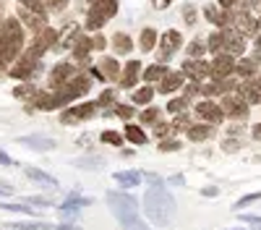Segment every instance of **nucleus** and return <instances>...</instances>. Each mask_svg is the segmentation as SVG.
<instances>
[{"label": "nucleus", "instance_id": "nucleus-1", "mask_svg": "<svg viewBox=\"0 0 261 230\" xmlns=\"http://www.w3.org/2000/svg\"><path fill=\"white\" fill-rule=\"evenodd\" d=\"M146 181H149V188L144 194V212L146 217L154 222L157 227H167L172 225V220H175V199H172V194L165 188L162 178L154 175V173H146Z\"/></svg>", "mask_w": 261, "mask_h": 230}, {"label": "nucleus", "instance_id": "nucleus-2", "mask_svg": "<svg viewBox=\"0 0 261 230\" xmlns=\"http://www.w3.org/2000/svg\"><path fill=\"white\" fill-rule=\"evenodd\" d=\"M24 50V29L18 18H6L0 24V71H8Z\"/></svg>", "mask_w": 261, "mask_h": 230}, {"label": "nucleus", "instance_id": "nucleus-3", "mask_svg": "<svg viewBox=\"0 0 261 230\" xmlns=\"http://www.w3.org/2000/svg\"><path fill=\"white\" fill-rule=\"evenodd\" d=\"M89 79L86 76H76L71 79L68 84H63V87L53 89L50 94H37V108L39 110H58V108H65V105H71L76 97L86 94L89 92Z\"/></svg>", "mask_w": 261, "mask_h": 230}, {"label": "nucleus", "instance_id": "nucleus-4", "mask_svg": "<svg viewBox=\"0 0 261 230\" xmlns=\"http://www.w3.org/2000/svg\"><path fill=\"white\" fill-rule=\"evenodd\" d=\"M107 207L115 215V220L123 225V230H149V225L141 220L139 215V204L134 196L120 194V191H110L107 194Z\"/></svg>", "mask_w": 261, "mask_h": 230}, {"label": "nucleus", "instance_id": "nucleus-5", "mask_svg": "<svg viewBox=\"0 0 261 230\" xmlns=\"http://www.w3.org/2000/svg\"><path fill=\"white\" fill-rule=\"evenodd\" d=\"M118 13V0H94L86 16V29H99Z\"/></svg>", "mask_w": 261, "mask_h": 230}, {"label": "nucleus", "instance_id": "nucleus-6", "mask_svg": "<svg viewBox=\"0 0 261 230\" xmlns=\"http://www.w3.org/2000/svg\"><path fill=\"white\" fill-rule=\"evenodd\" d=\"M37 71H39V55H34L32 50H27L24 55L16 60V66L8 68V73L13 79H32Z\"/></svg>", "mask_w": 261, "mask_h": 230}, {"label": "nucleus", "instance_id": "nucleus-7", "mask_svg": "<svg viewBox=\"0 0 261 230\" xmlns=\"http://www.w3.org/2000/svg\"><path fill=\"white\" fill-rule=\"evenodd\" d=\"M97 115V102H84V105H71L68 110H63L60 120L65 125H71V123H81V120H89Z\"/></svg>", "mask_w": 261, "mask_h": 230}, {"label": "nucleus", "instance_id": "nucleus-8", "mask_svg": "<svg viewBox=\"0 0 261 230\" xmlns=\"http://www.w3.org/2000/svg\"><path fill=\"white\" fill-rule=\"evenodd\" d=\"M230 73H235V58L227 55V53L214 55V60L209 63V76H212L214 81H225Z\"/></svg>", "mask_w": 261, "mask_h": 230}, {"label": "nucleus", "instance_id": "nucleus-9", "mask_svg": "<svg viewBox=\"0 0 261 230\" xmlns=\"http://www.w3.org/2000/svg\"><path fill=\"white\" fill-rule=\"evenodd\" d=\"M196 118H201L206 123H220L225 118V110L220 102H212V99H201L196 105Z\"/></svg>", "mask_w": 261, "mask_h": 230}, {"label": "nucleus", "instance_id": "nucleus-10", "mask_svg": "<svg viewBox=\"0 0 261 230\" xmlns=\"http://www.w3.org/2000/svg\"><path fill=\"white\" fill-rule=\"evenodd\" d=\"M71 79H76V63H73V60L58 63V66L50 71V84H53V89L63 87V84H68Z\"/></svg>", "mask_w": 261, "mask_h": 230}, {"label": "nucleus", "instance_id": "nucleus-11", "mask_svg": "<svg viewBox=\"0 0 261 230\" xmlns=\"http://www.w3.org/2000/svg\"><path fill=\"white\" fill-rule=\"evenodd\" d=\"M220 105H222V110H225V115H230V118H235V120H243L246 115H248V102L243 99V97H222L220 99Z\"/></svg>", "mask_w": 261, "mask_h": 230}, {"label": "nucleus", "instance_id": "nucleus-12", "mask_svg": "<svg viewBox=\"0 0 261 230\" xmlns=\"http://www.w3.org/2000/svg\"><path fill=\"white\" fill-rule=\"evenodd\" d=\"M53 42H58V32H55L53 27H45L42 32H37V39L32 42V47H29V50H32L34 55L42 58V55H45V53L53 47Z\"/></svg>", "mask_w": 261, "mask_h": 230}, {"label": "nucleus", "instance_id": "nucleus-13", "mask_svg": "<svg viewBox=\"0 0 261 230\" xmlns=\"http://www.w3.org/2000/svg\"><path fill=\"white\" fill-rule=\"evenodd\" d=\"M180 42H183V37H180L178 29H167V32L160 37V53H162V58H170L172 53L180 47Z\"/></svg>", "mask_w": 261, "mask_h": 230}, {"label": "nucleus", "instance_id": "nucleus-14", "mask_svg": "<svg viewBox=\"0 0 261 230\" xmlns=\"http://www.w3.org/2000/svg\"><path fill=\"white\" fill-rule=\"evenodd\" d=\"M183 84H186V73H183V71H167V76L160 81L157 92H162V94H172V92L183 89Z\"/></svg>", "mask_w": 261, "mask_h": 230}, {"label": "nucleus", "instance_id": "nucleus-15", "mask_svg": "<svg viewBox=\"0 0 261 230\" xmlns=\"http://www.w3.org/2000/svg\"><path fill=\"white\" fill-rule=\"evenodd\" d=\"M139 79H141V60H128L125 68H123V76H120V87L134 89Z\"/></svg>", "mask_w": 261, "mask_h": 230}, {"label": "nucleus", "instance_id": "nucleus-16", "mask_svg": "<svg viewBox=\"0 0 261 230\" xmlns=\"http://www.w3.org/2000/svg\"><path fill=\"white\" fill-rule=\"evenodd\" d=\"M235 94L243 97L248 105H261V87H258V81H243V84H238Z\"/></svg>", "mask_w": 261, "mask_h": 230}, {"label": "nucleus", "instance_id": "nucleus-17", "mask_svg": "<svg viewBox=\"0 0 261 230\" xmlns=\"http://www.w3.org/2000/svg\"><path fill=\"white\" fill-rule=\"evenodd\" d=\"M18 144L29 146V149H34V152H50V149H55V141H53V139H47V136H39V134H32V136H18Z\"/></svg>", "mask_w": 261, "mask_h": 230}, {"label": "nucleus", "instance_id": "nucleus-18", "mask_svg": "<svg viewBox=\"0 0 261 230\" xmlns=\"http://www.w3.org/2000/svg\"><path fill=\"white\" fill-rule=\"evenodd\" d=\"M227 32V42H225V53L238 58V55H243L246 53V42H243V34L238 32V29H225Z\"/></svg>", "mask_w": 261, "mask_h": 230}, {"label": "nucleus", "instance_id": "nucleus-19", "mask_svg": "<svg viewBox=\"0 0 261 230\" xmlns=\"http://www.w3.org/2000/svg\"><path fill=\"white\" fill-rule=\"evenodd\" d=\"M183 73L191 76L193 81H201L204 76H209V63H201V60H196V58H188L183 63Z\"/></svg>", "mask_w": 261, "mask_h": 230}, {"label": "nucleus", "instance_id": "nucleus-20", "mask_svg": "<svg viewBox=\"0 0 261 230\" xmlns=\"http://www.w3.org/2000/svg\"><path fill=\"white\" fill-rule=\"evenodd\" d=\"M89 204H92V199H84V196H79V194H71L68 199H65V204L60 207V215H63V217H76L79 209H81V207H89Z\"/></svg>", "mask_w": 261, "mask_h": 230}, {"label": "nucleus", "instance_id": "nucleus-21", "mask_svg": "<svg viewBox=\"0 0 261 230\" xmlns=\"http://www.w3.org/2000/svg\"><path fill=\"white\" fill-rule=\"evenodd\" d=\"M18 18L24 21L32 32H42V29L47 27V24H45L47 18H42L39 13H34V11H29V8H24V6H18Z\"/></svg>", "mask_w": 261, "mask_h": 230}, {"label": "nucleus", "instance_id": "nucleus-22", "mask_svg": "<svg viewBox=\"0 0 261 230\" xmlns=\"http://www.w3.org/2000/svg\"><path fill=\"white\" fill-rule=\"evenodd\" d=\"M89 50H94L92 47V39H79V45L73 47V63L86 66V63H89Z\"/></svg>", "mask_w": 261, "mask_h": 230}, {"label": "nucleus", "instance_id": "nucleus-23", "mask_svg": "<svg viewBox=\"0 0 261 230\" xmlns=\"http://www.w3.org/2000/svg\"><path fill=\"white\" fill-rule=\"evenodd\" d=\"M225 42H227V32H225V29H220V32L209 34V39H206V47H209L214 55H220V53H225Z\"/></svg>", "mask_w": 261, "mask_h": 230}, {"label": "nucleus", "instance_id": "nucleus-24", "mask_svg": "<svg viewBox=\"0 0 261 230\" xmlns=\"http://www.w3.org/2000/svg\"><path fill=\"white\" fill-rule=\"evenodd\" d=\"M24 175L29 178V181H37V183H42V186H58V181L53 178V175H47V173H42L39 167H24Z\"/></svg>", "mask_w": 261, "mask_h": 230}, {"label": "nucleus", "instance_id": "nucleus-25", "mask_svg": "<svg viewBox=\"0 0 261 230\" xmlns=\"http://www.w3.org/2000/svg\"><path fill=\"white\" fill-rule=\"evenodd\" d=\"M165 76H167V66H162V63H154V66H149V68L144 71V81H146V84H154V81L160 84Z\"/></svg>", "mask_w": 261, "mask_h": 230}, {"label": "nucleus", "instance_id": "nucleus-26", "mask_svg": "<svg viewBox=\"0 0 261 230\" xmlns=\"http://www.w3.org/2000/svg\"><path fill=\"white\" fill-rule=\"evenodd\" d=\"M141 173L139 170H120V173H115V181L120 183V186H139L141 183Z\"/></svg>", "mask_w": 261, "mask_h": 230}, {"label": "nucleus", "instance_id": "nucleus-27", "mask_svg": "<svg viewBox=\"0 0 261 230\" xmlns=\"http://www.w3.org/2000/svg\"><path fill=\"white\" fill-rule=\"evenodd\" d=\"M113 45H115V53H120V55H128L130 50H134V42H130V37L123 34V32H118L113 37Z\"/></svg>", "mask_w": 261, "mask_h": 230}, {"label": "nucleus", "instance_id": "nucleus-28", "mask_svg": "<svg viewBox=\"0 0 261 230\" xmlns=\"http://www.w3.org/2000/svg\"><path fill=\"white\" fill-rule=\"evenodd\" d=\"M139 45H141L144 53H151V50H154V45H157V32L154 29H144L141 37H139Z\"/></svg>", "mask_w": 261, "mask_h": 230}, {"label": "nucleus", "instance_id": "nucleus-29", "mask_svg": "<svg viewBox=\"0 0 261 230\" xmlns=\"http://www.w3.org/2000/svg\"><path fill=\"white\" fill-rule=\"evenodd\" d=\"M125 136H128V141H134V144H139V146H144L149 139H146V134L139 129V125H125Z\"/></svg>", "mask_w": 261, "mask_h": 230}, {"label": "nucleus", "instance_id": "nucleus-30", "mask_svg": "<svg viewBox=\"0 0 261 230\" xmlns=\"http://www.w3.org/2000/svg\"><path fill=\"white\" fill-rule=\"evenodd\" d=\"M102 68H105V79H115L120 73V66H118V60L115 58H102Z\"/></svg>", "mask_w": 261, "mask_h": 230}, {"label": "nucleus", "instance_id": "nucleus-31", "mask_svg": "<svg viewBox=\"0 0 261 230\" xmlns=\"http://www.w3.org/2000/svg\"><path fill=\"white\" fill-rule=\"evenodd\" d=\"M154 97V87H141L134 92V105H149Z\"/></svg>", "mask_w": 261, "mask_h": 230}, {"label": "nucleus", "instance_id": "nucleus-32", "mask_svg": "<svg viewBox=\"0 0 261 230\" xmlns=\"http://www.w3.org/2000/svg\"><path fill=\"white\" fill-rule=\"evenodd\" d=\"M18 6H24V8H29V11L39 13L42 18H47V6L42 3V0H18Z\"/></svg>", "mask_w": 261, "mask_h": 230}, {"label": "nucleus", "instance_id": "nucleus-33", "mask_svg": "<svg viewBox=\"0 0 261 230\" xmlns=\"http://www.w3.org/2000/svg\"><path fill=\"white\" fill-rule=\"evenodd\" d=\"M209 134H212L209 125H191V129H188V139L191 141H204Z\"/></svg>", "mask_w": 261, "mask_h": 230}, {"label": "nucleus", "instance_id": "nucleus-34", "mask_svg": "<svg viewBox=\"0 0 261 230\" xmlns=\"http://www.w3.org/2000/svg\"><path fill=\"white\" fill-rule=\"evenodd\" d=\"M204 16H206V21H212L214 27L222 29V11L217 8V6H206V8H204Z\"/></svg>", "mask_w": 261, "mask_h": 230}, {"label": "nucleus", "instance_id": "nucleus-35", "mask_svg": "<svg viewBox=\"0 0 261 230\" xmlns=\"http://www.w3.org/2000/svg\"><path fill=\"white\" fill-rule=\"evenodd\" d=\"M0 209H6V212H21V215H37V209H32V207H27V204H0Z\"/></svg>", "mask_w": 261, "mask_h": 230}, {"label": "nucleus", "instance_id": "nucleus-36", "mask_svg": "<svg viewBox=\"0 0 261 230\" xmlns=\"http://www.w3.org/2000/svg\"><path fill=\"white\" fill-rule=\"evenodd\" d=\"M253 71H256V60L243 58L241 63H235V73H241V76H251Z\"/></svg>", "mask_w": 261, "mask_h": 230}, {"label": "nucleus", "instance_id": "nucleus-37", "mask_svg": "<svg viewBox=\"0 0 261 230\" xmlns=\"http://www.w3.org/2000/svg\"><path fill=\"white\" fill-rule=\"evenodd\" d=\"M186 105H188V99H186V97H175V99H170V102H167V110H170L172 115H178V113H183V110H186Z\"/></svg>", "mask_w": 261, "mask_h": 230}, {"label": "nucleus", "instance_id": "nucleus-38", "mask_svg": "<svg viewBox=\"0 0 261 230\" xmlns=\"http://www.w3.org/2000/svg\"><path fill=\"white\" fill-rule=\"evenodd\" d=\"M139 120H141L144 125H149V123H160V110H157V108H149V110H144V113L139 115Z\"/></svg>", "mask_w": 261, "mask_h": 230}, {"label": "nucleus", "instance_id": "nucleus-39", "mask_svg": "<svg viewBox=\"0 0 261 230\" xmlns=\"http://www.w3.org/2000/svg\"><path fill=\"white\" fill-rule=\"evenodd\" d=\"M206 50H209V47L204 45V42H199V39H193V42H191V45H188V58H196V55H199V58H201V55H204Z\"/></svg>", "mask_w": 261, "mask_h": 230}, {"label": "nucleus", "instance_id": "nucleus-40", "mask_svg": "<svg viewBox=\"0 0 261 230\" xmlns=\"http://www.w3.org/2000/svg\"><path fill=\"white\" fill-rule=\"evenodd\" d=\"M42 3H45L47 11H53V13H60V11L68 8V0H42Z\"/></svg>", "mask_w": 261, "mask_h": 230}, {"label": "nucleus", "instance_id": "nucleus-41", "mask_svg": "<svg viewBox=\"0 0 261 230\" xmlns=\"http://www.w3.org/2000/svg\"><path fill=\"white\" fill-rule=\"evenodd\" d=\"M170 125H172V131H188V129H191V125H188V118H186L183 113H178L175 120H172Z\"/></svg>", "mask_w": 261, "mask_h": 230}, {"label": "nucleus", "instance_id": "nucleus-42", "mask_svg": "<svg viewBox=\"0 0 261 230\" xmlns=\"http://www.w3.org/2000/svg\"><path fill=\"white\" fill-rule=\"evenodd\" d=\"M13 230H50V225H45V222H18V225H13Z\"/></svg>", "mask_w": 261, "mask_h": 230}, {"label": "nucleus", "instance_id": "nucleus-43", "mask_svg": "<svg viewBox=\"0 0 261 230\" xmlns=\"http://www.w3.org/2000/svg\"><path fill=\"white\" fill-rule=\"evenodd\" d=\"M99 139H102L105 144H115V146H120V144H123V136H120V134H115V131H105Z\"/></svg>", "mask_w": 261, "mask_h": 230}, {"label": "nucleus", "instance_id": "nucleus-44", "mask_svg": "<svg viewBox=\"0 0 261 230\" xmlns=\"http://www.w3.org/2000/svg\"><path fill=\"white\" fill-rule=\"evenodd\" d=\"M170 131H172L170 123H154V136H157V139H165Z\"/></svg>", "mask_w": 261, "mask_h": 230}, {"label": "nucleus", "instance_id": "nucleus-45", "mask_svg": "<svg viewBox=\"0 0 261 230\" xmlns=\"http://www.w3.org/2000/svg\"><path fill=\"white\" fill-rule=\"evenodd\" d=\"M258 199H261V191H258V194H248V196H243L241 201L235 204V209H243V207H248V204H253V201H258Z\"/></svg>", "mask_w": 261, "mask_h": 230}, {"label": "nucleus", "instance_id": "nucleus-46", "mask_svg": "<svg viewBox=\"0 0 261 230\" xmlns=\"http://www.w3.org/2000/svg\"><path fill=\"white\" fill-rule=\"evenodd\" d=\"M27 204H37V207H50V199H45V196H27Z\"/></svg>", "mask_w": 261, "mask_h": 230}, {"label": "nucleus", "instance_id": "nucleus-47", "mask_svg": "<svg viewBox=\"0 0 261 230\" xmlns=\"http://www.w3.org/2000/svg\"><path fill=\"white\" fill-rule=\"evenodd\" d=\"M160 149H162V152H178V149H180V141H162Z\"/></svg>", "mask_w": 261, "mask_h": 230}, {"label": "nucleus", "instance_id": "nucleus-48", "mask_svg": "<svg viewBox=\"0 0 261 230\" xmlns=\"http://www.w3.org/2000/svg\"><path fill=\"white\" fill-rule=\"evenodd\" d=\"M241 220H243V222H248V225H253V227H258V230H261V217H256V215H241Z\"/></svg>", "mask_w": 261, "mask_h": 230}, {"label": "nucleus", "instance_id": "nucleus-49", "mask_svg": "<svg viewBox=\"0 0 261 230\" xmlns=\"http://www.w3.org/2000/svg\"><path fill=\"white\" fill-rule=\"evenodd\" d=\"M92 47H94V50H105V47H107V39H105V37H99V34H97V37H92Z\"/></svg>", "mask_w": 261, "mask_h": 230}, {"label": "nucleus", "instance_id": "nucleus-50", "mask_svg": "<svg viewBox=\"0 0 261 230\" xmlns=\"http://www.w3.org/2000/svg\"><path fill=\"white\" fill-rule=\"evenodd\" d=\"M113 97H115V94H113V89H105V92L99 94L97 105H107V102H113Z\"/></svg>", "mask_w": 261, "mask_h": 230}, {"label": "nucleus", "instance_id": "nucleus-51", "mask_svg": "<svg viewBox=\"0 0 261 230\" xmlns=\"http://www.w3.org/2000/svg\"><path fill=\"white\" fill-rule=\"evenodd\" d=\"M115 113H118L120 118H130V113H134V110H130V108H123V105L115 102Z\"/></svg>", "mask_w": 261, "mask_h": 230}, {"label": "nucleus", "instance_id": "nucleus-52", "mask_svg": "<svg viewBox=\"0 0 261 230\" xmlns=\"http://www.w3.org/2000/svg\"><path fill=\"white\" fill-rule=\"evenodd\" d=\"M0 165H8V167H11V165H16V160H13V157H8L3 149H0Z\"/></svg>", "mask_w": 261, "mask_h": 230}, {"label": "nucleus", "instance_id": "nucleus-53", "mask_svg": "<svg viewBox=\"0 0 261 230\" xmlns=\"http://www.w3.org/2000/svg\"><path fill=\"white\" fill-rule=\"evenodd\" d=\"M238 6V0H220V8L222 11H230V8H235Z\"/></svg>", "mask_w": 261, "mask_h": 230}, {"label": "nucleus", "instance_id": "nucleus-54", "mask_svg": "<svg viewBox=\"0 0 261 230\" xmlns=\"http://www.w3.org/2000/svg\"><path fill=\"white\" fill-rule=\"evenodd\" d=\"M186 24H193V8H186Z\"/></svg>", "mask_w": 261, "mask_h": 230}, {"label": "nucleus", "instance_id": "nucleus-55", "mask_svg": "<svg viewBox=\"0 0 261 230\" xmlns=\"http://www.w3.org/2000/svg\"><path fill=\"white\" fill-rule=\"evenodd\" d=\"M253 139H258V141H261V123H256V125H253Z\"/></svg>", "mask_w": 261, "mask_h": 230}, {"label": "nucleus", "instance_id": "nucleus-56", "mask_svg": "<svg viewBox=\"0 0 261 230\" xmlns=\"http://www.w3.org/2000/svg\"><path fill=\"white\" fill-rule=\"evenodd\" d=\"M201 194H204V196H217V188H204Z\"/></svg>", "mask_w": 261, "mask_h": 230}, {"label": "nucleus", "instance_id": "nucleus-57", "mask_svg": "<svg viewBox=\"0 0 261 230\" xmlns=\"http://www.w3.org/2000/svg\"><path fill=\"white\" fill-rule=\"evenodd\" d=\"M55 230H76V227H71V225H60V227H55Z\"/></svg>", "mask_w": 261, "mask_h": 230}, {"label": "nucleus", "instance_id": "nucleus-58", "mask_svg": "<svg viewBox=\"0 0 261 230\" xmlns=\"http://www.w3.org/2000/svg\"><path fill=\"white\" fill-rule=\"evenodd\" d=\"M6 194H11V188H0V196H6Z\"/></svg>", "mask_w": 261, "mask_h": 230}, {"label": "nucleus", "instance_id": "nucleus-59", "mask_svg": "<svg viewBox=\"0 0 261 230\" xmlns=\"http://www.w3.org/2000/svg\"><path fill=\"white\" fill-rule=\"evenodd\" d=\"M256 47H258V50H261V34H258V37H256Z\"/></svg>", "mask_w": 261, "mask_h": 230}, {"label": "nucleus", "instance_id": "nucleus-60", "mask_svg": "<svg viewBox=\"0 0 261 230\" xmlns=\"http://www.w3.org/2000/svg\"><path fill=\"white\" fill-rule=\"evenodd\" d=\"M256 81H258V87H261V76H258V79H256Z\"/></svg>", "mask_w": 261, "mask_h": 230}, {"label": "nucleus", "instance_id": "nucleus-61", "mask_svg": "<svg viewBox=\"0 0 261 230\" xmlns=\"http://www.w3.org/2000/svg\"><path fill=\"white\" fill-rule=\"evenodd\" d=\"M162 3H170V0H162Z\"/></svg>", "mask_w": 261, "mask_h": 230}]
</instances>
